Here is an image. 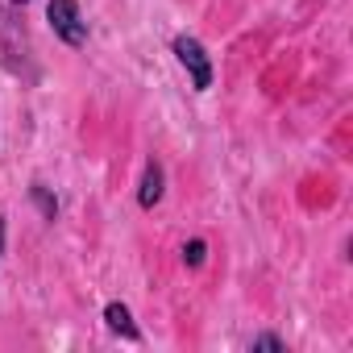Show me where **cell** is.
Returning a JSON list of instances; mask_svg holds the SVG:
<instances>
[{
  "label": "cell",
  "mask_w": 353,
  "mask_h": 353,
  "mask_svg": "<svg viewBox=\"0 0 353 353\" xmlns=\"http://www.w3.org/2000/svg\"><path fill=\"white\" fill-rule=\"evenodd\" d=\"M30 196H34V204L42 208V216H46V221H54V216H59V200H54L42 183H34V188H30Z\"/></svg>",
  "instance_id": "obj_5"
},
{
  "label": "cell",
  "mask_w": 353,
  "mask_h": 353,
  "mask_svg": "<svg viewBox=\"0 0 353 353\" xmlns=\"http://www.w3.org/2000/svg\"><path fill=\"white\" fill-rule=\"evenodd\" d=\"M46 17H50V30H54L59 42H67V46H75V50L88 42V21H83V13H79L75 0H50V5H46Z\"/></svg>",
  "instance_id": "obj_1"
},
{
  "label": "cell",
  "mask_w": 353,
  "mask_h": 353,
  "mask_svg": "<svg viewBox=\"0 0 353 353\" xmlns=\"http://www.w3.org/2000/svg\"><path fill=\"white\" fill-rule=\"evenodd\" d=\"M0 254H5V216H0Z\"/></svg>",
  "instance_id": "obj_8"
},
{
  "label": "cell",
  "mask_w": 353,
  "mask_h": 353,
  "mask_svg": "<svg viewBox=\"0 0 353 353\" xmlns=\"http://www.w3.org/2000/svg\"><path fill=\"white\" fill-rule=\"evenodd\" d=\"M250 345H254V349H270V353H283V349H287L283 336H274V332H262V336H254Z\"/></svg>",
  "instance_id": "obj_7"
},
{
  "label": "cell",
  "mask_w": 353,
  "mask_h": 353,
  "mask_svg": "<svg viewBox=\"0 0 353 353\" xmlns=\"http://www.w3.org/2000/svg\"><path fill=\"white\" fill-rule=\"evenodd\" d=\"M162 188H166V174H162V166L150 158L145 162V170H141V188H137V204L141 208H154L158 200H162Z\"/></svg>",
  "instance_id": "obj_3"
},
{
  "label": "cell",
  "mask_w": 353,
  "mask_h": 353,
  "mask_svg": "<svg viewBox=\"0 0 353 353\" xmlns=\"http://www.w3.org/2000/svg\"><path fill=\"white\" fill-rule=\"evenodd\" d=\"M13 5H26V0H13Z\"/></svg>",
  "instance_id": "obj_9"
},
{
  "label": "cell",
  "mask_w": 353,
  "mask_h": 353,
  "mask_svg": "<svg viewBox=\"0 0 353 353\" xmlns=\"http://www.w3.org/2000/svg\"><path fill=\"white\" fill-rule=\"evenodd\" d=\"M104 324H108L112 332H121L125 341H141V328L133 324V316H129L125 303H108V307H104Z\"/></svg>",
  "instance_id": "obj_4"
},
{
  "label": "cell",
  "mask_w": 353,
  "mask_h": 353,
  "mask_svg": "<svg viewBox=\"0 0 353 353\" xmlns=\"http://www.w3.org/2000/svg\"><path fill=\"white\" fill-rule=\"evenodd\" d=\"M170 50H174V59L188 67L196 92H208V88H212V59H208V50H204L192 34H179V38L170 42Z\"/></svg>",
  "instance_id": "obj_2"
},
{
  "label": "cell",
  "mask_w": 353,
  "mask_h": 353,
  "mask_svg": "<svg viewBox=\"0 0 353 353\" xmlns=\"http://www.w3.org/2000/svg\"><path fill=\"white\" fill-rule=\"evenodd\" d=\"M204 258H208V245H204L200 237H192V241L183 245V262H188V266H204Z\"/></svg>",
  "instance_id": "obj_6"
}]
</instances>
